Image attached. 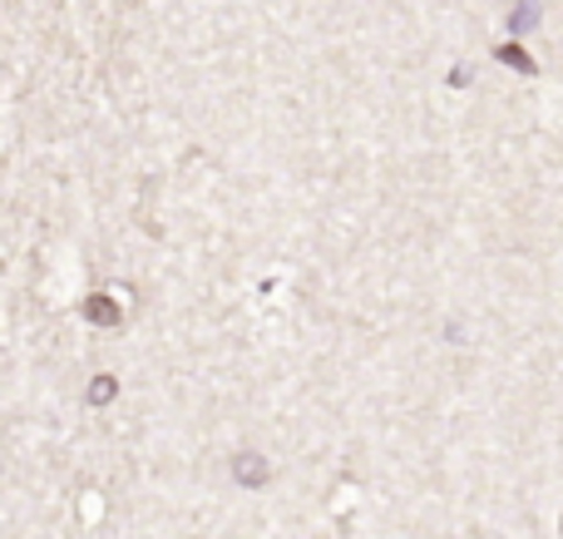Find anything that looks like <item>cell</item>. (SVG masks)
Returning <instances> with one entry per match:
<instances>
[{"mask_svg": "<svg viewBox=\"0 0 563 539\" xmlns=\"http://www.w3.org/2000/svg\"><path fill=\"white\" fill-rule=\"evenodd\" d=\"M233 481L247 485V491H263V485H273V461H267L263 451H238L233 455Z\"/></svg>", "mask_w": 563, "mask_h": 539, "instance_id": "obj_1", "label": "cell"}, {"mask_svg": "<svg viewBox=\"0 0 563 539\" xmlns=\"http://www.w3.org/2000/svg\"><path fill=\"white\" fill-rule=\"evenodd\" d=\"M79 317H85V322H95V327H119V322H124V312H119V302H109L104 293L85 297V302H79Z\"/></svg>", "mask_w": 563, "mask_h": 539, "instance_id": "obj_2", "label": "cell"}, {"mask_svg": "<svg viewBox=\"0 0 563 539\" xmlns=\"http://www.w3.org/2000/svg\"><path fill=\"white\" fill-rule=\"evenodd\" d=\"M119 396V376H95V382H89V392H85V402L89 406H109Z\"/></svg>", "mask_w": 563, "mask_h": 539, "instance_id": "obj_3", "label": "cell"}, {"mask_svg": "<svg viewBox=\"0 0 563 539\" xmlns=\"http://www.w3.org/2000/svg\"><path fill=\"white\" fill-rule=\"evenodd\" d=\"M509 25H515V35H525V30L539 25V0H519V10L509 15Z\"/></svg>", "mask_w": 563, "mask_h": 539, "instance_id": "obj_4", "label": "cell"}, {"mask_svg": "<svg viewBox=\"0 0 563 539\" xmlns=\"http://www.w3.org/2000/svg\"><path fill=\"white\" fill-rule=\"evenodd\" d=\"M499 59H505V65H515V69H525V75H534V59H529L519 45H505V50H499Z\"/></svg>", "mask_w": 563, "mask_h": 539, "instance_id": "obj_5", "label": "cell"}]
</instances>
